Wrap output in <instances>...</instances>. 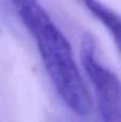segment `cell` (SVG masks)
<instances>
[{
	"label": "cell",
	"instance_id": "cell-1",
	"mask_svg": "<svg viewBox=\"0 0 121 122\" xmlns=\"http://www.w3.org/2000/svg\"><path fill=\"white\" fill-rule=\"evenodd\" d=\"M17 17L36 45L58 95L77 116H90L93 101L78 69L72 45L38 0H11Z\"/></svg>",
	"mask_w": 121,
	"mask_h": 122
},
{
	"label": "cell",
	"instance_id": "cell-2",
	"mask_svg": "<svg viewBox=\"0 0 121 122\" xmlns=\"http://www.w3.org/2000/svg\"><path fill=\"white\" fill-rule=\"evenodd\" d=\"M81 61L94 89L102 118L105 122H121V79L100 60L96 43L91 34L83 36Z\"/></svg>",
	"mask_w": 121,
	"mask_h": 122
},
{
	"label": "cell",
	"instance_id": "cell-3",
	"mask_svg": "<svg viewBox=\"0 0 121 122\" xmlns=\"http://www.w3.org/2000/svg\"><path fill=\"white\" fill-rule=\"evenodd\" d=\"M96 18L109 34L121 55V15L101 0H76Z\"/></svg>",
	"mask_w": 121,
	"mask_h": 122
}]
</instances>
